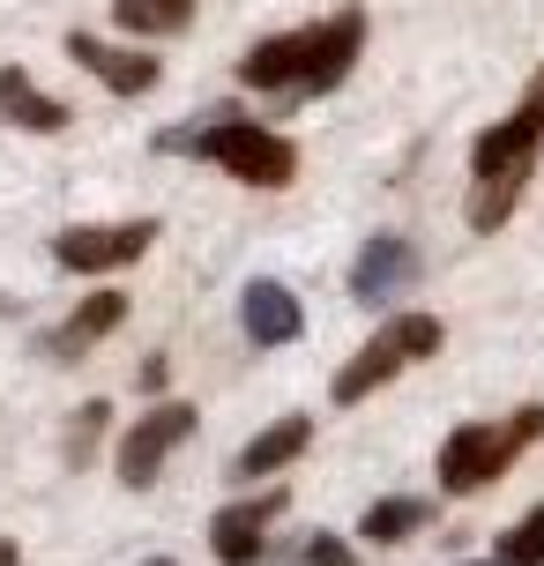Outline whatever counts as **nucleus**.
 Wrapping results in <instances>:
<instances>
[{
    "label": "nucleus",
    "instance_id": "nucleus-1",
    "mask_svg": "<svg viewBox=\"0 0 544 566\" xmlns=\"http://www.w3.org/2000/svg\"><path fill=\"white\" fill-rule=\"evenodd\" d=\"M358 60H366V8H336L328 23L247 45L239 53V83L269 90V97H321V90H344Z\"/></svg>",
    "mask_w": 544,
    "mask_h": 566
},
{
    "label": "nucleus",
    "instance_id": "nucleus-2",
    "mask_svg": "<svg viewBox=\"0 0 544 566\" xmlns=\"http://www.w3.org/2000/svg\"><path fill=\"white\" fill-rule=\"evenodd\" d=\"M537 157H544V67L522 83L515 113L470 142V201H462V217H470L478 239H492V231L515 217V201H522V187H530Z\"/></svg>",
    "mask_w": 544,
    "mask_h": 566
},
{
    "label": "nucleus",
    "instance_id": "nucleus-3",
    "mask_svg": "<svg viewBox=\"0 0 544 566\" xmlns=\"http://www.w3.org/2000/svg\"><path fill=\"white\" fill-rule=\"evenodd\" d=\"M165 157H201V165H224L239 187H261V195H284L299 179V142L261 127V119H239V113H209L201 127H165L157 135Z\"/></svg>",
    "mask_w": 544,
    "mask_h": 566
},
{
    "label": "nucleus",
    "instance_id": "nucleus-4",
    "mask_svg": "<svg viewBox=\"0 0 544 566\" xmlns=\"http://www.w3.org/2000/svg\"><path fill=\"white\" fill-rule=\"evenodd\" d=\"M544 440V402H522L515 418H462L448 440H440V492L448 500H470V492H485L500 484L508 470L522 462V448H537Z\"/></svg>",
    "mask_w": 544,
    "mask_h": 566
},
{
    "label": "nucleus",
    "instance_id": "nucleus-5",
    "mask_svg": "<svg viewBox=\"0 0 544 566\" xmlns=\"http://www.w3.org/2000/svg\"><path fill=\"white\" fill-rule=\"evenodd\" d=\"M195 424H201V410L195 402H157V410H143V418L127 424V440H119V484L127 492H149L157 484V470L172 462L187 440H195Z\"/></svg>",
    "mask_w": 544,
    "mask_h": 566
},
{
    "label": "nucleus",
    "instance_id": "nucleus-6",
    "mask_svg": "<svg viewBox=\"0 0 544 566\" xmlns=\"http://www.w3.org/2000/svg\"><path fill=\"white\" fill-rule=\"evenodd\" d=\"M157 239H165L157 217H127V224H67V231H53V261L75 269V276H105V269L143 261Z\"/></svg>",
    "mask_w": 544,
    "mask_h": 566
},
{
    "label": "nucleus",
    "instance_id": "nucleus-7",
    "mask_svg": "<svg viewBox=\"0 0 544 566\" xmlns=\"http://www.w3.org/2000/svg\"><path fill=\"white\" fill-rule=\"evenodd\" d=\"M291 507L284 484H269V492H247V500H231V507L209 514V552L224 566H261L269 559V522Z\"/></svg>",
    "mask_w": 544,
    "mask_h": 566
},
{
    "label": "nucleus",
    "instance_id": "nucleus-8",
    "mask_svg": "<svg viewBox=\"0 0 544 566\" xmlns=\"http://www.w3.org/2000/svg\"><path fill=\"white\" fill-rule=\"evenodd\" d=\"M410 283H418V247L396 239V231L366 239L358 261H351V298H358V306H388V298H402Z\"/></svg>",
    "mask_w": 544,
    "mask_h": 566
},
{
    "label": "nucleus",
    "instance_id": "nucleus-9",
    "mask_svg": "<svg viewBox=\"0 0 544 566\" xmlns=\"http://www.w3.org/2000/svg\"><path fill=\"white\" fill-rule=\"evenodd\" d=\"M67 60L83 67V75H97V83L113 90V97H143V90H157V60L149 53H127V45H105V38H90V30H67Z\"/></svg>",
    "mask_w": 544,
    "mask_h": 566
},
{
    "label": "nucleus",
    "instance_id": "nucleus-10",
    "mask_svg": "<svg viewBox=\"0 0 544 566\" xmlns=\"http://www.w3.org/2000/svg\"><path fill=\"white\" fill-rule=\"evenodd\" d=\"M239 328H247V343H261V350H284V343L306 336V313H299V298H291L276 276H261L239 291Z\"/></svg>",
    "mask_w": 544,
    "mask_h": 566
},
{
    "label": "nucleus",
    "instance_id": "nucleus-11",
    "mask_svg": "<svg viewBox=\"0 0 544 566\" xmlns=\"http://www.w3.org/2000/svg\"><path fill=\"white\" fill-rule=\"evenodd\" d=\"M306 448H314V418H299V410H291V418L261 424L254 440L231 454V484H261V478H276V470H284V462H299Z\"/></svg>",
    "mask_w": 544,
    "mask_h": 566
},
{
    "label": "nucleus",
    "instance_id": "nucleus-12",
    "mask_svg": "<svg viewBox=\"0 0 544 566\" xmlns=\"http://www.w3.org/2000/svg\"><path fill=\"white\" fill-rule=\"evenodd\" d=\"M119 321H127V291H90L83 306H75L53 336H45V358H53V366H75L83 350H97V343L113 336Z\"/></svg>",
    "mask_w": 544,
    "mask_h": 566
},
{
    "label": "nucleus",
    "instance_id": "nucleus-13",
    "mask_svg": "<svg viewBox=\"0 0 544 566\" xmlns=\"http://www.w3.org/2000/svg\"><path fill=\"white\" fill-rule=\"evenodd\" d=\"M0 119H8V127H23V135H60L75 113H67L60 97H45L23 67H0Z\"/></svg>",
    "mask_w": 544,
    "mask_h": 566
},
{
    "label": "nucleus",
    "instance_id": "nucleus-14",
    "mask_svg": "<svg viewBox=\"0 0 544 566\" xmlns=\"http://www.w3.org/2000/svg\"><path fill=\"white\" fill-rule=\"evenodd\" d=\"M410 366V358H402V343L388 336V328H380V336L366 343V350H358V358H351L344 373H336V402H366V396H380V388H388V380H396V373Z\"/></svg>",
    "mask_w": 544,
    "mask_h": 566
},
{
    "label": "nucleus",
    "instance_id": "nucleus-15",
    "mask_svg": "<svg viewBox=\"0 0 544 566\" xmlns=\"http://www.w3.org/2000/svg\"><path fill=\"white\" fill-rule=\"evenodd\" d=\"M432 522V500H418V492H388V500H373L366 514H358V537L366 544H402L418 537Z\"/></svg>",
    "mask_w": 544,
    "mask_h": 566
},
{
    "label": "nucleus",
    "instance_id": "nucleus-16",
    "mask_svg": "<svg viewBox=\"0 0 544 566\" xmlns=\"http://www.w3.org/2000/svg\"><path fill=\"white\" fill-rule=\"evenodd\" d=\"M113 23L127 38H179L195 23V0H113Z\"/></svg>",
    "mask_w": 544,
    "mask_h": 566
},
{
    "label": "nucleus",
    "instance_id": "nucleus-17",
    "mask_svg": "<svg viewBox=\"0 0 544 566\" xmlns=\"http://www.w3.org/2000/svg\"><path fill=\"white\" fill-rule=\"evenodd\" d=\"M380 328H388V336L402 343V358H410V366H418V358H440V343H448L440 313H388Z\"/></svg>",
    "mask_w": 544,
    "mask_h": 566
},
{
    "label": "nucleus",
    "instance_id": "nucleus-18",
    "mask_svg": "<svg viewBox=\"0 0 544 566\" xmlns=\"http://www.w3.org/2000/svg\"><path fill=\"white\" fill-rule=\"evenodd\" d=\"M105 418H113V402H97V396H90L83 410L67 418V440H60V462H67V470H83L90 454H97V440H105Z\"/></svg>",
    "mask_w": 544,
    "mask_h": 566
},
{
    "label": "nucleus",
    "instance_id": "nucleus-19",
    "mask_svg": "<svg viewBox=\"0 0 544 566\" xmlns=\"http://www.w3.org/2000/svg\"><path fill=\"white\" fill-rule=\"evenodd\" d=\"M500 566H544V507H530L515 530H500Z\"/></svg>",
    "mask_w": 544,
    "mask_h": 566
},
{
    "label": "nucleus",
    "instance_id": "nucleus-20",
    "mask_svg": "<svg viewBox=\"0 0 544 566\" xmlns=\"http://www.w3.org/2000/svg\"><path fill=\"white\" fill-rule=\"evenodd\" d=\"M299 559H306V566H358V559H351V544H344V537H328V530H321V537L306 544Z\"/></svg>",
    "mask_w": 544,
    "mask_h": 566
},
{
    "label": "nucleus",
    "instance_id": "nucleus-21",
    "mask_svg": "<svg viewBox=\"0 0 544 566\" xmlns=\"http://www.w3.org/2000/svg\"><path fill=\"white\" fill-rule=\"evenodd\" d=\"M165 380H172V358H143V373H135V388H143V396H157Z\"/></svg>",
    "mask_w": 544,
    "mask_h": 566
},
{
    "label": "nucleus",
    "instance_id": "nucleus-22",
    "mask_svg": "<svg viewBox=\"0 0 544 566\" xmlns=\"http://www.w3.org/2000/svg\"><path fill=\"white\" fill-rule=\"evenodd\" d=\"M0 566H23V552H15V544L0 537Z\"/></svg>",
    "mask_w": 544,
    "mask_h": 566
},
{
    "label": "nucleus",
    "instance_id": "nucleus-23",
    "mask_svg": "<svg viewBox=\"0 0 544 566\" xmlns=\"http://www.w3.org/2000/svg\"><path fill=\"white\" fill-rule=\"evenodd\" d=\"M143 566H179V559H143Z\"/></svg>",
    "mask_w": 544,
    "mask_h": 566
},
{
    "label": "nucleus",
    "instance_id": "nucleus-24",
    "mask_svg": "<svg viewBox=\"0 0 544 566\" xmlns=\"http://www.w3.org/2000/svg\"><path fill=\"white\" fill-rule=\"evenodd\" d=\"M485 566H500V559H485Z\"/></svg>",
    "mask_w": 544,
    "mask_h": 566
}]
</instances>
